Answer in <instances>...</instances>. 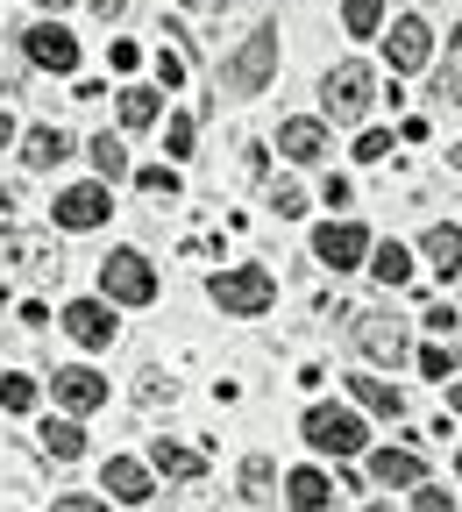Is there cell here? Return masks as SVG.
<instances>
[{
  "label": "cell",
  "instance_id": "6da1fadb",
  "mask_svg": "<svg viewBox=\"0 0 462 512\" xmlns=\"http://www.w3.org/2000/svg\"><path fill=\"white\" fill-rule=\"evenodd\" d=\"M271 72H278V29H256V36H249V43L221 64V93L249 100V93L271 86Z\"/></svg>",
  "mask_w": 462,
  "mask_h": 512
},
{
  "label": "cell",
  "instance_id": "7a4b0ae2",
  "mask_svg": "<svg viewBox=\"0 0 462 512\" xmlns=\"http://www.w3.org/2000/svg\"><path fill=\"white\" fill-rule=\"evenodd\" d=\"M271 299H278V285H271V271H263V264H235V271L214 278V306H221V313L256 320V313H271Z\"/></svg>",
  "mask_w": 462,
  "mask_h": 512
},
{
  "label": "cell",
  "instance_id": "3957f363",
  "mask_svg": "<svg viewBox=\"0 0 462 512\" xmlns=\"http://www.w3.org/2000/svg\"><path fill=\"white\" fill-rule=\"evenodd\" d=\"M370 100H377L370 64H335V72L320 79V107H327V121H363Z\"/></svg>",
  "mask_w": 462,
  "mask_h": 512
},
{
  "label": "cell",
  "instance_id": "277c9868",
  "mask_svg": "<svg viewBox=\"0 0 462 512\" xmlns=\"http://www.w3.org/2000/svg\"><path fill=\"white\" fill-rule=\"evenodd\" d=\"M100 292H107L114 306H150V299H157V271H150V256L114 249L107 264H100Z\"/></svg>",
  "mask_w": 462,
  "mask_h": 512
},
{
  "label": "cell",
  "instance_id": "5b68a950",
  "mask_svg": "<svg viewBox=\"0 0 462 512\" xmlns=\"http://www.w3.org/2000/svg\"><path fill=\"white\" fill-rule=\"evenodd\" d=\"M306 441L320 456H363V420L342 413V406H313L306 413Z\"/></svg>",
  "mask_w": 462,
  "mask_h": 512
},
{
  "label": "cell",
  "instance_id": "8992f818",
  "mask_svg": "<svg viewBox=\"0 0 462 512\" xmlns=\"http://www.w3.org/2000/svg\"><path fill=\"white\" fill-rule=\"evenodd\" d=\"M107 214H114L107 178H100V185H72V192H57V207H50V221H57V228H72V235H79V228H100Z\"/></svg>",
  "mask_w": 462,
  "mask_h": 512
},
{
  "label": "cell",
  "instance_id": "52a82bcc",
  "mask_svg": "<svg viewBox=\"0 0 462 512\" xmlns=\"http://www.w3.org/2000/svg\"><path fill=\"white\" fill-rule=\"evenodd\" d=\"M313 256H320L327 271H356L363 256H370V235H363L356 221H327V228L313 235Z\"/></svg>",
  "mask_w": 462,
  "mask_h": 512
},
{
  "label": "cell",
  "instance_id": "ba28073f",
  "mask_svg": "<svg viewBox=\"0 0 462 512\" xmlns=\"http://www.w3.org/2000/svg\"><path fill=\"white\" fill-rule=\"evenodd\" d=\"M356 342H363V356H377V363H406V356H413L406 320H391V313H356Z\"/></svg>",
  "mask_w": 462,
  "mask_h": 512
},
{
  "label": "cell",
  "instance_id": "9c48e42d",
  "mask_svg": "<svg viewBox=\"0 0 462 512\" xmlns=\"http://www.w3.org/2000/svg\"><path fill=\"white\" fill-rule=\"evenodd\" d=\"M22 50H29V64H43V72H79V43L64 36L57 22H36V29H22Z\"/></svg>",
  "mask_w": 462,
  "mask_h": 512
},
{
  "label": "cell",
  "instance_id": "30bf717a",
  "mask_svg": "<svg viewBox=\"0 0 462 512\" xmlns=\"http://www.w3.org/2000/svg\"><path fill=\"white\" fill-rule=\"evenodd\" d=\"M50 392H57L64 413H93V406H107V377H93L86 363H72V370H50Z\"/></svg>",
  "mask_w": 462,
  "mask_h": 512
},
{
  "label": "cell",
  "instance_id": "8fae6325",
  "mask_svg": "<svg viewBox=\"0 0 462 512\" xmlns=\"http://www.w3.org/2000/svg\"><path fill=\"white\" fill-rule=\"evenodd\" d=\"M384 50H391V72H420V64L434 57V29L427 22H391V36H384Z\"/></svg>",
  "mask_w": 462,
  "mask_h": 512
},
{
  "label": "cell",
  "instance_id": "7c38bea8",
  "mask_svg": "<svg viewBox=\"0 0 462 512\" xmlns=\"http://www.w3.org/2000/svg\"><path fill=\"white\" fill-rule=\"evenodd\" d=\"M64 335H72L79 349H107V342H114V313H107V299L64 306Z\"/></svg>",
  "mask_w": 462,
  "mask_h": 512
},
{
  "label": "cell",
  "instance_id": "4fadbf2b",
  "mask_svg": "<svg viewBox=\"0 0 462 512\" xmlns=\"http://www.w3.org/2000/svg\"><path fill=\"white\" fill-rule=\"evenodd\" d=\"M107 498H114V505H150V498H157V484H150V470H143V463L114 456V463H107Z\"/></svg>",
  "mask_w": 462,
  "mask_h": 512
},
{
  "label": "cell",
  "instance_id": "5bb4252c",
  "mask_svg": "<svg viewBox=\"0 0 462 512\" xmlns=\"http://www.w3.org/2000/svg\"><path fill=\"white\" fill-rule=\"evenodd\" d=\"M64 157H72V136H64V128L43 121V128H29V136H22V164H29V171H57Z\"/></svg>",
  "mask_w": 462,
  "mask_h": 512
},
{
  "label": "cell",
  "instance_id": "9a60e30c",
  "mask_svg": "<svg viewBox=\"0 0 462 512\" xmlns=\"http://www.w3.org/2000/svg\"><path fill=\"white\" fill-rule=\"evenodd\" d=\"M278 150H285L292 164H320V157H327V128H320V121H285V128H278Z\"/></svg>",
  "mask_w": 462,
  "mask_h": 512
},
{
  "label": "cell",
  "instance_id": "2e32d148",
  "mask_svg": "<svg viewBox=\"0 0 462 512\" xmlns=\"http://www.w3.org/2000/svg\"><path fill=\"white\" fill-rule=\"evenodd\" d=\"M370 477H377L384 491L420 484V456H413V448H377V456H370Z\"/></svg>",
  "mask_w": 462,
  "mask_h": 512
},
{
  "label": "cell",
  "instance_id": "e0dca14e",
  "mask_svg": "<svg viewBox=\"0 0 462 512\" xmlns=\"http://www.w3.org/2000/svg\"><path fill=\"white\" fill-rule=\"evenodd\" d=\"M349 392H356V406H370L377 420H399V413H406V399L391 392L384 377H349Z\"/></svg>",
  "mask_w": 462,
  "mask_h": 512
},
{
  "label": "cell",
  "instance_id": "ac0fdd59",
  "mask_svg": "<svg viewBox=\"0 0 462 512\" xmlns=\"http://www.w3.org/2000/svg\"><path fill=\"white\" fill-rule=\"evenodd\" d=\"M335 491H349V484H327L320 470H292V477H285V498L306 505V512H313V505H335Z\"/></svg>",
  "mask_w": 462,
  "mask_h": 512
},
{
  "label": "cell",
  "instance_id": "d6986e66",
  "mask_svg": "<svg viewBox=\"0 0 462 512\" xmlns=\"http://www.w3.org/2000/svg\"><path fill=\"white\" fill-rule=\"evenodd\" d=\"M420 249H427V264H434L441 278H455V271H462V228H427V242H420Z\"/></svg>",
  "mask_w": 462,
  "mask_h": 512
},
{
  "label": "cell",
  "instance_id": "ffe728a7",
  "mask_svg": "<svg viewBox=\"0 0 462 512\" xmlns=\"http://www.w3.org/2000/svg\"><path fill=\"white\" fill-rule=\"evenodd\" d=\"M43 448H50L57 463H72V456H86V427L79 420H50L43 427Z\"/></svg>",
  "mask_w": 462,
  "mask_h": 512
},
{
  "label": "cell",
  "instance_id": "44dd1931",
  "mask_svg": "<svg viewBox=\"0 0 462 512\" xmlns=\"http://www.w3.org/2000/svg\"><path fill=\"white\" fill-rule=\"evenodd\" d=\"M242 498H249V505H271V498H278V470L263 463V456L242 463Z\"/></svg>",
  "mask_w": 462,
  "mask_h": 512
},
{
  "label": "cell",
  "instance_id": "7402d4cb",
  "mask_svg": "<svg viewBox=\"0 0 462 512\" xmlns=\"http://www.w3.org/2000/svg\"><path fill=\"white\" fill-rule=\"evenodd\" d=\"M86 157H93V171H100V178H128V150H121L114 136H93V143H86Z\"/></svg>",
  "mask_w": 462,
  "mask_h": 512
},
{
  "label": "cell",
  "instance_id": "603a6c76",
  "mask_svg": "<svg viewBox=\"0 0 462 512\" xmlns=\"http://www.w3.org/2000/svg\"><path fill=\"white\" fill-rule=\"evenodd\" d=\"M370 271H377V278H384V285H406V278H413V256H406V249H399V242H384V249H377V256H370Z\"/></svg>",
  "mask_w": 462,
  "mask_h": 512
},
{
  "label": "cell",
  "instance_id": "cb8c5ba5",
  "mask_svg": "<svg viewBox=\"0 0 462 512\" xmlns=\"http://www.w3.org/2000/svg\"><path fill=\"white\" fill-rule=\"evenodd\" d=\"M157 470H164V477H200V456H192V448H178V441H164V434H157Z\"/></svg>",
  "mask_w": 462,
  "mask_h": 512
},
{
  "label": "cell",
  "instance_id": "d4e9b609",
  "mask_svg": "<svg viewBox=\"0 0 462 512\" xmlns=\"http://www.w3.org/2000/svg\"><path fill=\"white\" fill-rule=\"evenodd\" d=\"M121 121H128V128H150V121H157V93H150V86H128V93H121Z\"/></svg>",
  "mask_w": 462,
  "mask_h": 512
},
{
  "label": "cell",
  "instance_id": "484cf974",
  "mask_svg": "<svg viewBox=\"0 0 462 512\" xmlns=\"http://www.w3.org/2000/svg\"><path fill=\"white\" fill-rule=\"evenodd\" d=\"M441 100L462 107V29L448 36V64H441Z\"/></svg>",
  "mask_w": 462,
  "mask_h": 512
},
{
  "label": "cell",
  "instance_id": "4316f807",
  "mask_svg": "<svg viewBox=\"0 0 462 512\" xmlns=\"http://www.w3.org/2000/svg\"><path fill=\"white\" fill-rule=\"evenodd\" d=\"M342 22H349V36H370V29L384 22V0H349V8H342Z\"/></svg>",
  "mask_w": 462,
  "mask_h": 512
},
{
  "label": "cell",
  "instance_id": "83f0119b",
  "mask_svg": "<svg viewBox=\"0 0 462 512\" xmlns=\"http://www.w3.org/2000/svg\"><path fill=\"white\" fill-rule=\"evenodd\" d=\"M0 406H8V413H29V406H36V384H29V377H8V384H0Z\"/></svg>",
  "mask_w": 462,
  "mask_h": 512
},
{
  "label": "cell",
  "instance_id": "f1b7e54d",
  "mask_svg": "<svg viewBox=\"0 0 462 512\" xmlns=\"http://www.w3.org/2000/svg\"><path fill=\"white\" fill-rule=\"evenodd\" d=\"M164 150H171V157H192V114H171V128H164Z\"/></svg>",
  "mask_w": 462,
  "mask_h": 512
},
{
  "label": "cell",
  "instance_id": "f546056e",
  "mask_svg": "<svg viewBox=\"0 0 462 512\" xmlns=\"http://www.w3.org/2000/svg\"><path fill=\"white\" fill-rule=\"evenodd\" d=\"M136 185H143V192H164V200H171V192H178V171H171V164H150V171H136Z\"/></svg>",
  "mask_w": 462,
  "mask_h": 512
},
{
  "label": "cell",
  "instance_id": "4dcf8cb0",
  "mask_svg": "<svg viewBox=\"0 0 462 512\" xmlns=\"http://www.w3.org/2000/svg\"><path fill=\"white\" fill-rule=\"evenodd\" d=\"M420 370H427L434 384H448V377H455V349H420Z\"/></svg>",
  "mask_w": 462,
  "mask_h": 512
},
{
  "label": "cell",
  "instance_id": "1f68e13d",
  "mask_svg": "<svg viewBox=\"0 0 462 512\" xmlns=\"http://www.w3.org/2000/svg\"><path fill=\"white\" fill-rule=\"evenodd\" d=\"M271 207H278L285 221H299V214H306V192H299V185H278V192H271Z\"/></svg>",
  "mask_w": 462,
  "mask_h": 512
},
{
  "label": "cell",
  "instance_id": "d6a6232c",
  "mask_svg": "<svg viewBox=\"0 0 462 512\" xmlns=\"http://www.w3.org/2000/svg\"><path fill=\"white\" fill-rule=\"evenodd\" d=\"M356 157H363V164H377V157H391V136H384V128H370V136L356 143Z\"/></svg>",
  "mask_w": 462,
  "mask_h": 512
},
{
  "label": "cell",
  "instance_id": "836d02e7",
  "mask_svg": "<svg viewBox=\"0 0 462 512\" xmlns=\"http://www.w3.org/2000/svg\"><path fill=\"white\" fill-rule=\"evenodd\" d=\"M136 57H143L136 43H107V64H114V72H136Z\"/></svg>",
  "mask_w": 462,
  "mask_h": 512
},
{
  "label": "cell",
  "instance_id": "e575fe53",
  "mask_svg": "<svg viewBox=\"0 0 462 512\" xmlns=\"http://www.w3.org/2000/svg\"><path fill=\"white\" fill-rule=\"evenodd\" d=\"M157 79H164V86H178V79H185V64H178L171 50H157Z\"/></svg>",
  "mask_w": 462,
  "mask_h": 512
},
{
  "label": "cell",
  "instance_id": "d590c367",
  "mask_svg": "<svg viewBox=\"0 0 462 512\" xmlns=\"http://www.w3.org/2000/svg\"><path fill=\"white\" fill-rule=\"evenodd\" d=\"M0 235H15V192L0 185Z\"/></svg>",
  "mask_w": 462,
  "mask_h": 512
},
{
  "label": "cell",
  "instance_id": "8d00e7d4",
  "mask_svg": "<svg viewBox=\"0 0 462 512\" xmlns=\"http://www.w3.org/2000/svg\"><path fill=\"white\" fill-rule=\"evenodd\" d=\"M121 8H128V0H93V15H100V22H114Z\"/></svg>",
  "mask_w": 462,
  "mask_h": 512
},
{
  "label": "cell",
  "instance_id": "74e56055",
  "mask_svg": "<svg viewBox=\"0 0 462 512\" xmlns=\"http://www.w3.org/2000/svg\"><path fill=\"white\" fill-rule=\"evenodd\" d=\"M8 143H15V121H8V114H0V150H8Z\"/></svg>",
  "mask_w": 462,
  "mask_h": 512
},
{
  "label": "cell",
  "instance_id": "f35d334b",
  "mask_svg": "<svg viewBox=\"0 0 462 512\" xmlns=\"http://www.w3.org/2000/svg\"><path fill=\"white\" fill-rule=\"evenodd\" d=\"M448 406H455V413H462V377H455V384H448Z\"/></svg>",
  "mask_w": 462,
  "mask_h": 512
},
{
  "label": "cell",
  "instance_id": "ab89813d",
  "mask_svg": "<svg viewBox=\"0 0 462 512\" xmlns=\"http://www.w3.org/2000/svg\"><path fill=\"white\" fill-rule=\"evenodd\" d=\"M36 8H43V15H57V8H72V0H36Z\"/></svg>",
  "mask_w": 462,
  "mask_h": 512
},
{
  "label": "cell",
  "instance_id": "60d3db41",
  "mask_svg": "<svg viewBox=\"0 0 462 512\" xmlns=\"http://www.w3.org/2000/svg\"><path fill=\"white\" fill-rule=\"evenodd\" d=\"M455 164H462V143H455Z\"/></svg>",
  "mask_w": 462,
  "mask_h": 512
},
{
  "label": "cell",
  "instance_id": "b9f144b4",
  "mask_svg": "<svg viewBox=\"0 0 462 512\" xmlns=\"http://www.w3.org/2000/svg\"><path fill=\"white\" fill-rule=\"evenodd\" d=\"M185 8H200V0H185Z\"/></svg>",
  "mask_w": 462,
  "mask_h": 512
},
{
  "label": "cell",
  "instance_id": "7bdbcfd3",
  "mask_svg": "<svg viewBox=\"0 0 462 512\" xmlns=\"http://www.w3.org/2000/svg\"><path fill=\"white\" fill-rule=\"evenodd\" d=\"M455 470H462V456H455Z\"/></svg>",
  "mask_w": 462,
  "mask_h": 512
}]
</instances>
